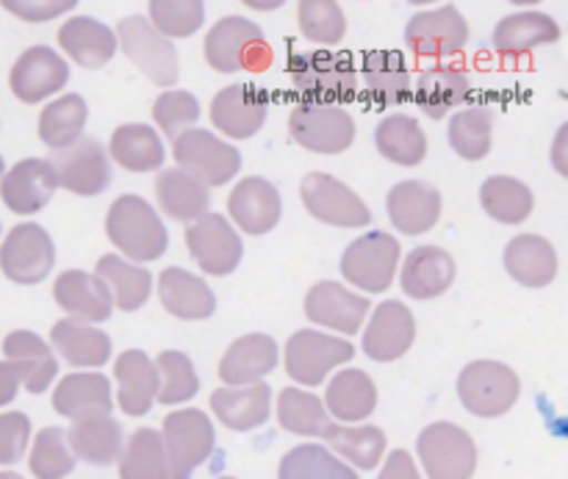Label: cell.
I'll list each match as a JSON object with an SVG mask.
<instances>
[{
	"mask_svg": "<svg viewBox=\"0 0 568 479\" xmlns=\"http://www.w3.org/2000/svg\"><path fill=\"white\" fill-rule=\"evenodd\" d=\"M105 233L122 258L139 266L159 261L170 247V233L159 211L139 194H122L111 203L105 214Z\"/></svg>",
	"mask_w": 568,
	"mask_h": 479,
	"instance_id": "cell-1",
	"label": "cell"
},
{
	"mask_svg": "<svg viewBox=\"0 0 568 479\" xmlns=\"http://www.w3.org/2000/svg\"><path fill=\"white\" fill-rule=\"evenodd\" d=\"M288 78L303 94V103L342 105L353 103L361 92L358 67L338 50H311L288 59Z\"/></svg>",
	"mask_w": 568,
	"mask_h": 479,
	"instance_id": "cell-2",
	"label": "cell"
},
{
	"mask_svg": "<svg viewBox=\"0 0 568 479\" xmlns=\"http://www.w3.org/2000/svg\"><path fill=\"white\" fill-rule=\"evenodd\" d=\"M205 61L216 72H264L272 64V48L264 31L247 17H222L209 28L203 42Z\"/></svg>",
	"mask_w": 568,
	"mask_h": 479,
	"instance_id": "cell-3",
	"label": "cell"
},
{
	"mask_svg": "<svg viewBox=\"0 0 568 479\" xmlns=\"http://www.w3.org/2000/svg\"><path fill=\"white\" fill-rule=\"evenodd\" d=\"M403 247L386 231H369L355 238L342 255V275L364 294H383L392 288L399 272Z\"/></svg>",
	"mask_w": 568,
	"mask_h": 479,
	"instance_id": "cell-4",
	"label": "cell"
},
{
	"mask_svg": "<svg viewBox=\"0 0 568 479\" xmlns=\"http://www.w3.org/2000/svg\"><path fill=\"white\" fill-rule=\"evenodd\" d=\"M114 33L122 53L133 61V67H136L150 83L170 89L172 83L178 81V75H181V59H178L175 44L166 37H161V33L150 26L148 17H122Z\"/></svg>",
	"mask_w": 568,
	"mask_h": 479,
	"instance_id": "cell-5",
	"label": "cell"
},
{
	"mask_svg": "<svg viewBox=\"0 0 568 479\" xmlns=\"http://www.w3.org/2000/svg\"><path fill=\"white\" fill-rule=\"evenodd\" d=\"M355 358V347L349 338L327 336L322 330H297L286 342L283 364L288 377L305 388H316L336 369Z\"/></svg>",
	"mask_w": 568,
	"mask_h": 479,
	"instance_id": "cell-6",
	"label": "cell"
},
{
	"mask_svg": "<svg viewBox=\"0 0 568 479\" xmlns=\"http://www.w3.org/2000/svg\"><path fill=\"white\" fill-rule=\"evenodd\" d=\"M172 155L178 161V170L189 172L209 188L225 186L242 170V153L205 128H192V131L181 133L175 139Z\"/></svg>",
	"mask_w": 568,
	"mask_h": 479,
	"instance_id": "cell-7",
	"label": "cell"
},
{
	"mask_svg": "<svg viewBox=\"0 0 568 479\" xmlns=\"http://www.w3.org/2000/svg\"><path fill=\"white\" fill-rule=\"evenodd\" d=\"M288 133L300 147L320 155H338L353 147L355 128L353 114L342 105L297 103L288 114Z\"/></svg>",
	"mask_w": 568,
	"mask_h": 479,
	"instance_id": "cell-8",
	"label": "cell"
},
{
	"mask_svg": "<svg viewBox=\"0 0 568 479\" xmlns=\"http://www.w3.org/2000/svg\"><path fill=\"white\" fill-rule=\"evenodd\" d=\"M519 375L497 360H471L458 377V397L475 416L508 414L519 399Z\"/></svg>",
	"mask_w": 568,
	"mask_h": 479,
	"instance_id": "cell-9",
	"label": "cell"
},
{
	"mask_svg": "<svg viewBox=\"0 0 568 479\" xmlns=\"http://www.w3.org/2000/svg\"><path fill=\"white\" fill-rule=\"evenodd\" d=\"M300 197L305 211L314 220L331 227H366L372 222V211L347 183L327 172H308L300 183Z\"/></svg>",
	"mask_w": 568,
	"mask_h": 479,
	"instance_id": "cell-10",
	"label": "cell"
},
{
	"mask_svg": "<svg viewBox=\"0 0 568 479\" xmlns=\"http://www.w3.org/2000/svg\"><path fill=\"white\" fill-rule=\"evenodd\" d=\"M48 161L53 164L55 183L67 192L81 194V197H98L109 188L111 161L100 139L81 136L70 147L55 150L53 159Z\"/></svg>",
	"mask_w": 568,
	"mask_h": 479,
	"instance_id": "cell-11",
	"label": "cell"
},
{
	"mask_svg": "<svg viewBox=\"0 0 568 479\" xmlns=\"http://www.w3.org/2000/svg\"><path fill=\"white\" fill-rule=\"evenodd\" d=\"M186 247L205 275L225 277L242 264L244 244L236 227L222 214H205L186 227Z\"/></svg>",
	"mask_w": 568,
	"mask_h": 479,
	"instance_id": "cell-12",
	"label": "cell"
},
{
	"mask_svg": "<svg viewBox=\"0 0 568 479\" xmlns=\"http://www.w3.org/2000/svg\"><path fill=\"white\" fill-rule=\"evenodd\" d=\"M209 114L222 136L253 139L270 116V98L253 83H231L214 94Z\"/></svg>",
	"mask_w": 568,
	"mask_h": 479,
	"instance_id": "cell-13",
	"label": "cell"
},
{
	"mask_svg": "<svg viewBox=\"0 0 568 479\" xmlns=\"http://www.w3.org/2000/svg\"><path fill=\"white\" fill-rule=\"evenodd\" d=\"M0 266H3L6 277L22 283V286L42 283L55 266L53 238L44 227L31 225V222L17 225L0 249Z\"/></svg>",
	"mask_w": 568,
	"mask_h": 479,
	"instance_id": "cell-14",
	"label": "cell"
},
{
	"mask_svg": "<svg viewBox=\"0 0 568 479\" xmlns=\"http://www.w3.org/2000/svg\"><path fill=\"white\" fill-rule=\"evenodd\" d=\"M405 42L416 55H427V59L458 55L469 42V22L455 6L422 11L408 20Z\"/></svg>",
	"mask_w": 568,
	"mask_h": 479,
	"instance_id": "cell-15",
	"label": "cell"
},
{
	"mask_svg": "<svg viewBox=\"0 0 568 479\" xmlns=\"http://www.w3.org/2000/svg\"><path fill=\"white\" fill-rule=\"evenodd\" d=\"M358 83H364L358 94L372 109L399 105L414 92V75L408 61L397 50H369L358 67Z\"/></svg>",
	"mask_w": 568,
	"mask_h": 479,
	"instance_id": "cell-16",
	"label": "cell"
},
{
	"mask_svg": "<svg viewBox=\"0 0 568 479\" xmlns=\"http://www.w3.org/2000/svg\"><path fill=\"white\" fill-rule=\"evenodd\" d=\"M305 316L325 330L355 336L369 316V299L364 294H355L344 283L322 281L305 297Z\"/></svg>",
	"mask_w": 568,
	"mask_h": 479,
	"instance_id": "cell-17",
	"label": "cell"
},
{
	"mask_svg": "<svg viewBox=\"0 0 568 479\" xmlns=\"http://www.w3.org/2000/svg\"><path fill=\"white\" fill-rule=\"evenodd\" d=\"M281 192L266 177H242L233 186V192L227 194V216H231L227 222L233 227H239V231L250 233V236H264V233H270L281 222Z\"/></svg>",
	"mask_w": 568,
	"mask_h": 479,
	"instance_id": "cell-18",
	"label": "cell"
},
{
	"mask_svg": "<svg viewBox=\"0 0 568 479\" xmlns=\"http://www.w3.org/2000/svg\"><path fill=\"white\" fill-rule=\"evenodd\" d=\"M416 342V319L410 308L397 299L377 305L364 330V353L377 364L399 360Z\"/></svg>",
	"mask_w": 568,
	"mask_h": 479,
	"instance_id": "cell-19",
	"label": "cell"
},
{
	"mask_svg": "<svg viewBox=\"0 0 568 479\" xmlns=\"http://www.w3.org/2000/svg\"><path fill=\"white\" fill-rule=\"evenodd\" d=\"M175 479H189V471L209 458L214 449V427L203 410H175L164 419V441Z\"/></svg>",
	"mask_w": 568,
	"mask_h": 479,
	"instance_id": "cell-20",
	"label": "cell"
},
{
	"mask_svg": "<svg viewBox=\"0 0 568 479\" xmlns=\"http://www.w3.org/2000/svg\"><path fill=\"white\" fill-rule=\"evenodd\" d=\"M67 81H70V64L64 61V55L44 44L28 48L11 70V89L22 103H39V100L53 98L67 86Z\"/></svg>",
	"mask_w": 568,
	"mask_h": 479,
	"instance_id": "cell-21",
	"label": "cell"
},
{
	"mask_svg": "<svg viewBox=\"0 0 568 479\" xmlns=\"http://www.w3.org/2000/svg\"><path fill=\"white\" fill-rule=\"evenodd\" d=\"M444 200L436 186L425 181H403L388 192L386 211L392 225L405 236H425L442 220Z\"/></svg>",
	"mask_w": 568,
	"mask_h": 479,
	"instance_id": "cell-22",
	"label": "cell"
},
{
	"mask_svg": "<svg viewBox=\"0 0 568 479\" xmlns=\"http://www.w3.org/2000/svg\"><path fill=\"white\" fill-rule=\"evenodd\" d=\"M53 299L67 319L83 322V325H94L105 322L114 310L111 294L105 283L92 272L67 269L61 272L59 281L53 283Z\"/></svg>",
	"mask_w": 568,
	"mask_h": 479,
	"instance_id": "cell-23",
	"label": "cell"
},
{
	"mask_svg": "<svg viewBox=\"0 0 568 479\" xmlns=\"http://www.w3.org/2000/svg\"><path fill=\"white\" fill-rule=\"evenodd\" d=\"M422 460L433 479H466L475 466V444L460 427L433 425L422 432Z\"/></svg>",
	"mask_w": 568,
	"mask_h": 479,
	"instance_id": "cell-24",
	"label": "cell"
},
{
	"mask_svg": "<svg viewBox=\"0 0 568 479\" xmlns=\"http://www.w3.org/2000/svg\"><path fill=\"white\" fill-rule=\"evenodd\" d=\"M277 360H281V353H277L275 338L264 333H250V336L236 338L222 355L220 380L227 388L253 386L277 369Z\"/></svg>",
	"mask_w": 568,
	"mask_h": 479,
	"instance_id": "cell-25",
	"label": "cell"
},
{
	"mask_svg": "<svg viewBox=\"0 0 568 479\" xmlns=\"http://www.w3.org/2000/svg\"><path fill=\"white\" fill-rule=\"evenodd\" d=\"M455 275H458V266H455L453 255L447 249L425 244L403 261L399 283L410 299H436L449 292Z\"/></svg>",
	"mask_w": 568,
	"mask_h": 479,
	"instance_id": "cell-26",
	"label": "cell"
},
{
	"mask_svg": "<svg viewBox=\"0 0 568 479\" xmlns=\"http://www.w3.org/2000/svg\"><path fill=\"white\" fill-rule=\"evenodd\" d=\"M50 349L72 369L94 371L111 360V338L100 327L75 319H59L50 327Z\"/></svg>",
	"mask_w": 568,
	"mask_h": 479,
	"instance_id": "cell-27",
	"label": "cell"
},
{
	"mask_svg": "<svg viewBox=\"0 0 568 479\" xmlns=\"http://www.w3.org/2000/svg\"><path fill=\"white\" fill-rule=\"evenodd\" d=\"M55 39H59V48L64 50L67 59L87 67V70H100V67L109 64V61L114 59L116 50H120L114 28L94 20V17H70V20L59 28Z\"/></svg>",
	"mask_w": 568,
	"mask_h": 479,
	"instance_id": "cell-28",
	"label": "cell"
},
{
	"mask_svg": "<svg viewBox=\"0 0 568 479\" xmlns=\"http://www.w3.org/2000/svg\"><path fill=\"white\" fill-rule=\"evenodd\" d=\"M159 299L164 310H170V316L183 322H203L216 310V297L209 283L181 266H166L161 272Z\"/></svg>",
	"mask_w": 568,
	"mask_h": 479,
	"instance_id": "cell-29",
	"label": "cell"
},
{
	"mask_svg": "<svg viewBox=\"0 0 568 479\" xmlns=\"http://www.w3.org/2000/svg\"><path fill=\"white\" fill-rule=\"evenodd\" d=\"M53 410L64 419H94L111 414V383L100 371H72L53 391Z\"/></svg>",
	"mask_w": 568,
	"mask_h": 479,
	"instance_id": "cell-30",
	"label": "cell"
},
{
	"mask_svg": "<svg viewBox=\"0 0 568 479\" xmlns=\"http://www.w3.org/2000/svg\"><path fill=\"white\" fill-rule=\"evenodd\" d=\"M469 94V75L464 67L436 64L419 72L414 83V100L430 120H442L458 111Z\"/></svg>",
	"mask_w": 568,
	"mask_h": 479,
	"instance_id": "cell-31",
	"label": "cell"
},
{
	"mask_svg": "<svg viewBox=\"0 0 568 479\" xmlns=\"http://www.w3.org/2000/svg\"><path fill=\"white\" fill-rule=\"evenodd\" d=\"M6 358L11 360L17 380L26 383L31 394H42L59 375V360L50 344L31 330H14L6 338Z\"/></svg>",
	"mask_w": 568,
	"mask_h": 479,
	"instance_id": "cell-32",
	"label": "cell"
},
{
	"mask_svg": "<svg viewBox=\"0 0 568 479\" xmlns=\"http://www.w3.org/2000/svg\"><path fill=\"white\" fill-rule=\"evenodd\" d=\"M114 380L120 388L116 402H120L122 414L144 416L153 408L155 397H159V371H155V364L148 358V353L125 349L114 360Z\"/></svg>",
	"mask_w": 568,
	"mask_h": 479,
	"instance_id": "cell-33",
	"label": "cell"
},
{
	"mask_svg": "<svg viewBox=\"0 0 568 479\" xmlns=\"http://www.w3.org/2000/svg\"><path fill=\"white\" fill-rule=\"evenodd\" d=\"M55 183L53 164L44 159H26L6 175L3 181V203L14 214H37L50 203Z\"/></svg>",
	"mask_w": 568,
	"mask_h": 479,
	"instance_id": "cell-34",
	"label": "cell"
},
{
	"mask_svg": "<svg viewBox=\"0 0 568 479\" xmlns=\"http://www.w3.org/2000/svg\"><path fill=\"white\" fill-rule=\"evenodd\" d=\"M155 200H159L161 214L175 222H186V225L197 222L211 208L209 186H203L197 177L178 170V166L159 170V177H155Z\"/></svg>",
	"mask_w": 568,
	"mask_h": 479,
	"instance_id": "cell-35",
	"label": "cell"
},
{
	"mask_svg": "<svg viewBox=\"0 0 568 479\" xmlns=\"http://www.w3.org/2000/svg\"><path fill=\"white\" fill-rule=\"evenodd\" d=\"M558 253L552 242L536 233H521L505 249V269L527 288H544L558 277Z\"/></svg>",
	"mask_w": 568,
	"mask_h": 479,
	"instance_id": "cell-36",
	"label": "cell"
},
{
	"mask_svg": "<svg viewBox=\"0 0 568 479\" xmlns=\"http://www.w3.org/2000/svg\"><path fill=\"white\" fill-rule=\"evenodd\" d=\"M211 408L216 419L231 430H253L270 419L272 391L266 383H253L242 388H216L211 394Z\"/></svg>",
	"mask_w": 568,
	"mask_h": 479,
	"instance_id": "cell-37",
	"label": "cell"
},
{
	"mask_svg": "<svg viewBox=\"0 0 568 479\" xmlns=\"http://www.w3.org/2000/svg\"><path fill=\"white\" fill-rule=\"evenodd\" d=\"M109 161H116L122 170L128 172H155L164 170V142H161L159 131L142 122L133 125H120L111 133L109 142Z\"/></svg>",
	"mask_w": 568,
	"mask_h": 479,
	"instance_id": "cell-38",
	"label": "cell"
},
{
	"mask_svg": "<svg viewBox=\"0 0 568 479\" xmlns=\"http://www.w3.org/2000/svg\"><path fill=\"white\" fill-rule=\"evenodd\" d=\"M560 39L558 22L544 11H516L494 28V50L499 55H525L532 48Z\"/></svg>",
	"mask_w": 568,
	"mask_h": 479,
	"instance_id": "cell-39",
	"label": "cell"
},
{
	"mask_svg": "<svg viewBox=\"0 0 568 479\" xmlns=\"http://www.w3.org/2000/svg\"><path fill=\"white\" fill-rule=\"evenodd\" d=\"M94 275L105 283L114 308L125 310V314H133V310L142 308L150 299V292H153V275L144 266L131 264V261L114 253L103 255L98 261Z\"/></svg>",
	"mask_w": 568,
	"mask_h": 479,
	"instance_id": "cell-40",
	"label": "cell"
},
{
	"mask_svg": "<svg viewBox=\"0 0 568 479\" xmlns=\"http://www.w3.org/2000/svg\"><path fill=\"white\" fill-rule=\"evenodd\" d=\"M375 144L383 159L399 166H419L427 159L425 128L408 114L383 116L375 128Z\"/></svg>",
	"mask_w": 568,
	"mask_h": 479,
	"instance_id": "cell-41",
	"label": "cell"
},
{
	"mask_svg": "<svg viewBox=\"0 0 568 479\" xmlns=\"http://www.w3.org/2000/svg\"><path fill=\"white\" fill-rule=\"evenodd\" d=\"M325 405L336 419L361 421L377 408V386L366 371L342 369L327 383Z\"/></svg>",
	"mask_w": 568,
	"mask_h": 479,
	"instance_id": "cell-42",
	"label": "cell"
},
{
	"mask_svg": "<svg viewBox=\"0 0 568 479\" xmlns=\"http://www.w3.org/2000/svg\"><path fill=\"white\" fill-rule=\"evenodd\" d=\"M89 120V105L81 94L70 92L50 100L39 114V139L50 150H64L83 136Z\"/></svg>",
	"mask_w": 568,
	"mask_h": 479,
	"instance_id": "cell-43",
	"label": "cell"
},
{
	"mask_svg": "<svg viewBox=\"0 0 568 479\" xmlns=\"http://www.w3.org/2000/svg\"><path fill=\"white\" fill-rule=\"evenodd\" d=\"M480 203L486 214L503 225H521V222L530 220L532 208H536L530 186L510 175L488 177L480 188Z\"/></svg>",
	"mask_w": 568,
	"mask_h": 479,
	"instance_id": "cell-44",
	"label": "cell"
},
{
	"mask_svg": "<svg viewBox=\"0 0 568 479\" xmlns=\"http://www.w3.org/2000/svg\"><path fill=\"white\" fill-rule=\"evenodd\" d=\"M447 136L455 153L464 161L486 159L494 136L491 109H486V105H469V109H460L455 114H449Z\"/></svg>",
	"mask_w": 568,
	"mask_h": 479,
	"instance_id": "cell-45",
	"label": "cell"
},
{
	"mask_svg": "<svg viewBox=\"0 0 568 479\" xmlns=\"http://www.w3.org/2000/svg\"><path fill=\"white\" fill-rule=\"evenodd\" d=\"M277 419L288 432H297V436H325V430L331 427L325 402L316 394L303 391L297 386L281 391Z\"/></svg>",
	"mask_w": 568,
	"mask_h": 479,
	"instance_id": "cell-46",
	"label": "cell"
},
{
	"mask_svg": "<svg viewBox=\"0 0 568 479\" xmlns=\"http://www.w3.org/2000/svg\"><path fill=\"white\" fill-rule=\"evenodd\" d=\"M159 371V402L161 405H181L189 402L200 391V377L194 371L192 358L181 349H164L153 360Z\"/></svg>",
	"mask_w": 568,
	"mask_h": 479,
	"instance_id": "cell-47",
	"label": "cell"
},
{
	"mask_svg": "<svg viewBox=\"0 0 568 479\" xmlns=\"http://www.w3.org/2000/svg\"><path fill=\"white\" fill-rule=\"evenodd\" d=\"M297 22L300 33L308 42L336 48L347 37V14L333 0H303L297 3Z\"/></svg>",
	"mask_w": 568,
	"mask_h": 479,
	"instance_id": "cell-48",
	"label": "cell"
},
{
	"mask_svg": "<svg viewBox=\"0 0 568 479\" xmlns=\"http://www.w3.org/2000/svg\"><path fill=\"white\" fill-rule=\"evenodd\" d=\"M70 441L81 458L92 460V463H111L120 452L122 432L111 416H94V419L75 421V427L70 430Z\"/></svg>",
	"mask_w": 568,
	"mask_h": 479,
	"instance_id": "cell-49",
	"label": "cell"
},
{
	"mask_svg": "<svg viewBox=\"0 0 568 479\" xmlns=\"http://www.w3.org/2000/svg\"><path fill=\"white\" fill-rule=\"evenodd\" d=\"M203 20L205 6L197 0H153L150 3V26L170 42L197 33Z\"/></svg>",
	"mask_w": 568,
	"mask_h": 479,
	"instance_id": "cell-50",
	"label": "cell"
},
{
	"mask_svg": "<svg viewBox=\"0 0 568 479\" xmlns=\"http://www.w3.org/2000/svg\"><path fill=\"white\" fill-rule=\"evenodd\" d=\"M153 120L164 136L178 139L200 120V100L186 89H166L153 103Z\"/></svg>",
	"mask_w": 568,
	"mask_h": 479,
	"instance_id": "cell-51",
	"label": "cell"
},
{
	"mask_svg": "<svg viewBox=\"0 0 568 479\" xmlns=\"http://www.w3.org/2000/svg\"><path fill=\"white\" fill-rule=\"evenodd\" d=\"M122 479H166L164 444L155 430H139L128 444Z\"/></svg>",
	"mask_w": 568,
	"mask_h": 479,
	"instance_id": "cell-52",
	"label": "cell"
},
{
	"mask_svg": "<svg viewBox=\"0 0 568 479\" xmlns=\"http://www.w3.org/2000/svg\"><path fill=\"white\" fill-rule=\"evenodd\" d=\"M325 438L344 455V458L355 460L364 469H372V466L381 460L383 455V432L377 427H338L331 425L325 430Z\"/></svg>",
	"mask_w": 568,
	"mask_h": 479,
	"instance_id": "cell-53",
	"label": "cell"
},
{
	"mask_svg": "<svg viewBox=\"0 0 568 479\" xmlns=\"http://www.w3.org/2000/svg\"><path fill=\"white\" fill-rule=\"evenodd\" d=\"M281 479H358L322 447H297L281 466Z\"/></svg>",
	"mask_w": 568,
	"mask_h": 479,
	"instance_id": "cell-54",
	"label": "cell"
},
{
	"mask_svg": "<svg viewBox=\"0 0 568 479\" xmlns=\"http://www.w3.org/2000/svg\"><path fill=\"white\" fill-rule=\"evenodd\" d=\"M33 471L42 479H61L72 469V458L64 447V432L48 427L39 432L37 449H33Z\"/></svg>",
	"mask_w": 568,
	"mask_h": 479,
	"instance_id": "cell-55",
	"label": "cell"
},
{
	"mask_svg": "<svg viewBox=\"0 0 568 479\" xmlns=\"http://www.w3.org/2000/svg\"><path fill=\"white\" fill-rule=\"evenodd\" d=\"M28 438V419L22 414L0 419V460H11L20 455Z\"/></svg>",
	"mask_w": 568,
	"mask_h": 479,
	"instance_id": "cell-56",
	"label": "cell"
},
{
	"mask_svg": "<svg viewBox=\"0 0 568 479\" xmlns=\"http://www.w3.org/2000/svg\"><path fill=\"white\" fill-rule=\"evenodd\" d=\"M9 11L26 17V20H53V17L67 14L75 9V0H48V3H6Z\"/></svg>",
	"mask_w": 568,
	"mask_h": 479,
	"instance_id": "cell-57",
	"label": "cell"
},
{
	"mask_svg": "<svg viewBox=\"0 0 568 479\" xmlns=\"http://www.w3.org/2000/svg\"><path fill=\"white\" fill-rule=\"evenodd\" d=\"M383 479H419V477H416V471H414V466H410L408 455L394 452L392 460H388L386 475H383Z\"/></svg>",
	"mask_w": 568,
	"mask_h": 479,
	"instance_id": "cell-58",
	"label": "cell"
},
{
	"mask_svg": "<svg viewBox=\"0 0 568 479\" xmlns=\"http://www.w3.org/2000/svg\"><path fill=\"white\" fill-rule=\"evenodd\" d=\"M17 383H20V380H17L14 369H11V366H6V364H0V405L9 402V399L14 397Z\"/></svg>",
	"mask_w": 568,
	"mask_h": 479,
	"instance_id": "cell-59",
	"label": "cell"
},
{
	"mask_svg": "<svg viewBox=\"0 0 568 479\" xmlns=\"http://www.w3.org/2000/svg\"><path fill=\"white\" fill-rule=\"evenodd\" d=\"M0 172H3V161H0Z\"/></svg>",
	"mask_w": 568,
	"mask_h": 479,
	"instance_id": "cell-60",
	"label": "cell"
}]
</instances>
